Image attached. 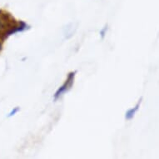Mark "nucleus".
<instances>
[{"instance_id":"39448f33","label":"nucleus","mask_w":159,"mask_h":159,"mask_svg":"<svg viewBox=\"0 0 159 159\" xmlns=\"http://www.w3.org/2000/svg\"><path fill=\"white\" fill-rule=\"evenodd\" d=\"M0 49H1V44H0Z\"/></svg>"},{"instance_id":"f257e3e1","label":"nucleus","mask_w":159,"mask_h":159,"mask_svg":"<svg viewBox=\"0 0 159 159\" xmlns=\"http://www.w3.org/2000/svg\"><path fill=\"white\" fill-rule=\"evenodd\" d=\"M9 18L10 17L8 14L2 13V12L0 11V30H4V29H7V27L9 29L8 33L6 34V38L11 34L16 33V31L18 32V30H19L18 25H17L15 23L13 24V22L10 21Z\"/></svg>"},{"instance_id":"7ed1b4c3","label":"nucleus","mask_w":159,"mask_h":159,"mask_svg":"<svg viewBox=\"0 0 159 159\" xmlns=\"http://www.w3.org/2000/svg\"><path fill=\"white\" fill-rule=\"evenodd\" d=\"M138 105L135 107V109H134V110L132 109V110H130V111H128V112H127V116H126V117H127L128 119H130L131 117H133V115H134L135 112L137 111V109H138Z\"/></svg>"},{"instance_id":"f03ea898","label":"nucleus","mask_w":159,"mask_h":159,"mask_svg":"<svg viewBox=\"0 0 159 159\" xmlns=\"http://www.w3.org/2000/svg\"><path fill=\"white\" fill-rule=\"evenodd\" d=\"M74 75H75V73H71L70 74H69L68 79H67V81L65 82V84H63V86L58 89V91L56 93L55 98H58L59 96H61L64 92H66V90H68V89H70L71 87H72L73 79H74Z\"/></svg>"},{"instance_id":"20e7f679","label":"nucleus","mask_w":159,"mask_h":159,"mask_svg":"<svg viewBox=\"0 0 159 159\" xmlns=\"http://www.w3.org/2000/svg\"><path fill=\"white\" fill-rule=\"evenodd\" d=\"M18 108H15V109L13 110V111H12L10 113V115H9V117H11V116H13V115H14L16 113V112H18Z\"/></svg>"}]
</instances>
